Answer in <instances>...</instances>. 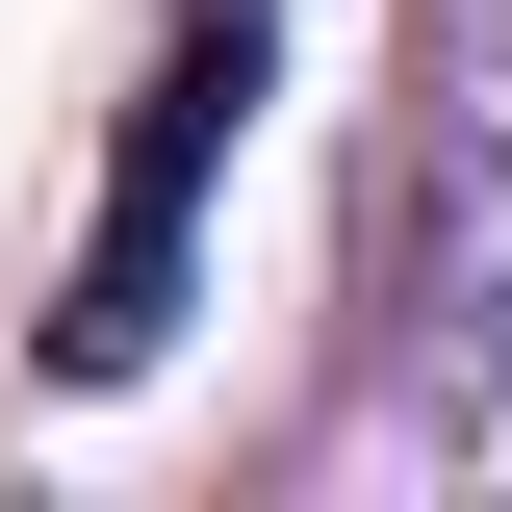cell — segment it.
Segmentation results:
<instances>
[{
	"label": "cell",
	"mask_w": 512,
	"mask_h": 512,
	"mask_svg": "<svg viewBox=\"0 0 512 512\" xmlns=\"http://www.w3.org/2000/svg\"><path fill=\"white\" fill-rule=\"evenodd\" d=\"M256 26H282V0H180V52H154V103H128L103 256H77V384H128L154 333H180V231H205V154H231V103H256Z\"/></svg>",
	"instance_id": "cell-1"
}]
</instances>
